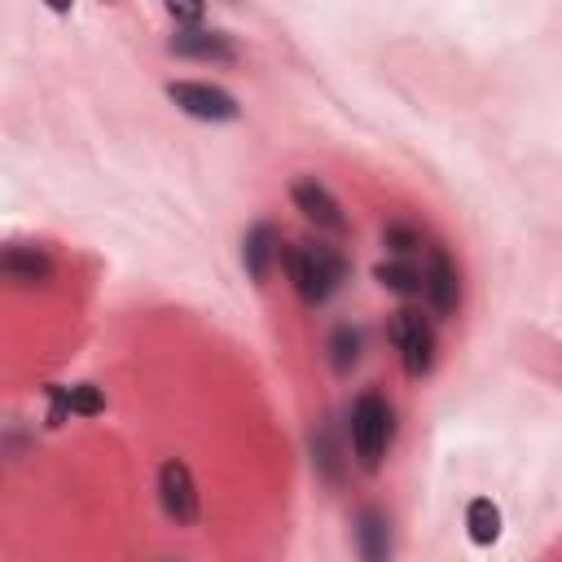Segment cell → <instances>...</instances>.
Wrapping results in <instances>:
<instances>
[{
  "label": "cell",
  "mask_w": 562,
  "mask_h": 562,
  "mask_svg": "<svg viewBox=\"0 0 562 562\" xmlns=\"http://www.w3.org/2000/svg\"><path fill=\"white\" fill-rule=\"evenodd\" d=\"M158 501H162V514H167L176 527H193V522H198L202 496H198L193 470H189L180 457H167V461L158 465Z\"/></svg>",
  "instance_id": "cell-4"
},
{
  "label": "cell",
  "mask_w": 562,
  "mask_h": 562,
  "mask_svg": "<svg viewBox=\"0 0 562 562\" xmlns=\"http://www.w3.org/2000/svg\"><path fill=\"white\" fill-rule=\"evenodd\" d=\"M167 13L176 22H189V26H202V9L198 4H167Z\"/></svg>",
  "instance_id": "cell-18"
},
{
  "label": "cell",
  "mask_w": 562,
  "mask_h": 562,
  "mask_svg": "<svg viewBox=\"0 0 562 562\" xmlns=\"http://www.w3.org/2000/svg\"><path fill=\"white\" fill-rule=\"evenodd\" d=\"M422 281H426V303L435 307V316H457V307H461V272H457L448 250H439V246L426 250Z\"/></svg>",
  "instance_id": "cell-7"
},
{
  "label": "cell",
  "mask_w": 562,
  "mask_h": 562,
  "mask_svg": "<svg viewBox=\"0 0 562 562\" xmlns=\"http://www.w3.org/2000/svg\"><path fill=\"white\" fill-rule=\"evenodd\" d=\"M391 338H395V347H400L404 373H408V378H426L430 364H435V325H430L417 307H400L395 321H391Z\"/></svg>",
  "instance_id": "cell-3"
},
{
  "label": "cell",
  "mask_w": 562,
  "mask_h": 562,
  "mask_svg": "<svg viewBox=\"0 0 562 562\" xmlns=\"http://www.w3.org/2000/svg\"><path fill=\"white\" fill-rule=\"evenodd\" d=\"M356 549L364 562H391V522L382 509H360L356 514Z\"/></svg>",
  "instance_id": "cell-11"
},
{
  "label": "cell",
  "mask_w": 562,
  "mask_h": 562,
  "mask_svg": "<svg viewBox=\"0 0 562 562\" xmlns=\"http://www.w3.org/2000/svg\"><path fill=\"white\" fill-rule=\"evenodd\" d=\"M277 259H281V237H277V228H272L268 220H259V224L246 233V241H241V263H246L250 281L263 285Z\"/></svg>",
  "instance_id": "cell-10"
},
{
  "label": "cell",
  "mask_w": 562,
  "mask_h": 562,
  "mask_svg": "<svg viewBox=\"0 0 562 562\" xmlns=\"http://www.w3.org/2000/svg\"><path fill=\"white\" fill-rule=\"evenodd\" d=\"M167 97L189 114V119H206V123H228L237 119V97L215 88V83H198V79H171Z\"/></svg>",
  "instance_id": "cell-5"
},
{
  "label": "cell",
  "mask_w": 562,
  "mask_h": 562,
  "mask_svg": "<svg viewBox=\"0 0 562 562\" xmlns=\"http://www.w3.org/2000/svg\"><path fill=\"white\" fill-rule=\"evenodd\" d=\"M290 198H294V206L303 211V220H312L321 233H334V237H347V215H342V202L316 180V176H303V180H294L290 184Z\"/></svg>",
  "instance_id": "cell-6"
},
{
  "label": "cell",
  "mask_w": 562,
  "mask_h": 562,
  "mask_svg": "<svg viewBox=\"0 0 562 562\" xmlns=\"http://www.w3.org/2000/svg\"><path fill=\"white\" fill-rule=\"evenodd\" d=\"M312 461L329 483L342 479V457H338V443H334V426H316L312 430Z\"/></svg>",
  "instance_id": "cell-15"
},
{
  "label": "cell",
  "mask_w": 562,
  "mask_h": 562,
  "mask_svg": "<svg viewBox=\"0 0 562 562\" xmlns=\"http://www.w3.org/2000/svg\"><path fill=\"white\" fill-rule=\"evenodd\" d=\"M382 246L395 250V255H413V250H422V228H413V224H404V220H391V224L382 228Z\"/></svg>",
  "instance_id": "cell-16"
},
{
  "label": "cell",
  "mask_w": 562,
  "mask_h": 562,
  "mask_svg": "<svg viewBox=\"0 0 562 562\" xmlns=\"http://www.w3.org/2000/svg\"><path fill=\"white\" fill-rule=\"evenodd\" d=\"M101 408H105V395H101L92 382L70 386V413H79V417H97Z\"/></svg>",
  "instance_id": "cell-17"
},
{
  "label": "cell",
  "mask_w": 562,
  "mask_h": 562,
  "mask_svg": "<svg viewBox=\"0 0 562 562\" xmlns=\"http://www.w3.org/2000/svg\"><path fill=\"white\" fill-rule=\"evenodd\" d=\"M351 457L360 461V470H378L386 448H391V430H395V417H391V404L386 395L378 391H360L356 404H351Z\"/></svg>",
  "instance_id": "cell-2"
},
{
  "label": "cell",
  "mask_w": 562,
  "mask_h": 562,
  "mask_svg": "<svg viewBox=\"0 0 562 562\" xmlns=\"http://www.w3.org/2000/svg\"><path fill=\"white\" fill-rule=\"evenodd\" d=\"M281 268L303 303H325L342 281H347V255L329 241H294L281 246Z\"/></svg>",
  "instance_id": "cell-1"
},
{
  "label": "cell",
  "mask_w": 562,
  "mask_h": 562,
  "mask_svg": "<svg viewBox=\"0 0 562 562\" xmlns=\"http://www.w3.org/2000/svg\"><path fill=\"white\" fill-rule=\"evenodd\" d=\"M0 272H4V281L22 285V290H35V285H48V281H53V259H48L44 246L13 241V246H4V255H0Z\"/></svg>",
  "instance_id": "cell-9"
},
{
  "label": "cell",
  "mask_w": 562,
  "mask_h": 562,
  "mask_svg": "<svg viewBox=\"0 0 562 562\" xmlns=\"http://www.w3.org/2000/svg\"><path fill=\"white\" fill-rule=\"evenodd\" d=\"M465 531H470L474 544H492V540L501 536V509H496L487 496H474V501L465 505Z\"/></svg>",
  "instance_id": "cell-13"
},
{
  "label": "cell",
  "mask_w": 562,
  "mask_h": 562,
  "mask_svg": "<svg viewBox=\"0 0 562 562\" xmlns=\"http://www.w3.org/2000/svg\"><path fill=\"white\" fill-rule=\"evenodd\" d=\"M167 48H171L176 57L211 61V66H228V61H237V44H233V35H224V31H215V26H184V31L171 35Z\"/></svg>",
  "instance_id": "cell-8"
},
{
  "label": "cell",
  "mask_w": 562,
  "mask_h": 562,
  "mask_svg": "<svg viewBox=\"0 0 562 562\" xmlns=\"http://www.w3.org/2000/svg\"><path fill=\"white\" fill-rule=\"evenodd\" d=\"M360 347H364V338H360V329L356 325H334V334H329V364L338 369V373H351L356 364H360Z\"/></svg>",
  "instance_id": "cell-14"
},
{
  "label": "cell",
  "mask_w": 562,
  "mask_h": 562,
  "mask_svg": "<svg viewBox=\"0 0 562 562\" xmlns=\"http://www.w3.org/2000/svg\"><path fill=\"white\" fill-rule=\"evenodd\" d=\"M373 277H378V285H386V290H391V294H400V299H417V294H426L422 272H417L408 259L378 263V268H373Z\"/></svg>",
  "instance_id": "cell-12"
}]
</instances>
